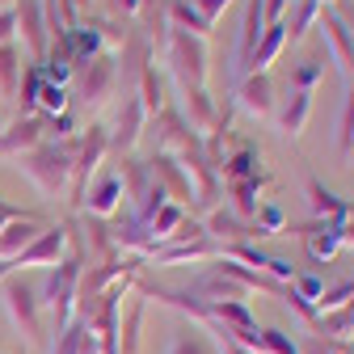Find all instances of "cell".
Segmentation results:
<instances>
[{
	"label": "cell",
	"mask_w": 354,
	"mask_h": 354,
	"mask_svg": "<svg viewBox=\"0 0 354 354\" xmlns=\"http://www.w3.org/2000/svg\"><path fill=\"white\" fill-rule=\"evenodd\" d=\"M224 354H257V350H249V346H241V342H232V337L224 333Z\"/></svg>",
	"instance_id": "obj_39"
},
{
	"label": "cell",
	"mask_w": 354,
	"mask_h": 354,
	"mask_svg": "<svg viewBox=\"0 0 354 354\" xmlns=\"http://www.w3.org/2000/svg\"><path fill=\"white\" fill-rule=\"evenodd\" d=\"M165 59H169V68H173L182 88H203V80H207V38H194L186 30H169Z\"/></svg>",
	"instance_id": "obj_2"
},
{
	"label": "cell",
	"mask_w": 354,
	"mask_h": 354,
	"mask_svg": "<svg viewBox=\"0 0 354 354\" xmlns=\"http://www.w3.org/2000/svg\"><path fill=\"white\" fill-rule=\"evenodd\" d=\"M21 30H26V42L34 47V55L47 51V9H42V0H21Z\"/></svg>",
	"instance_id": "obj_17"
},
{
	"label": "cell",
	"mask_w": 354,
	"mask_h": 354,
	"mask_svg": "<svg viewBox=\"0 0 354 354\" xmlns=\"http://www.w3.org/2000/svg\"><path fill=\"white\" fill-rule=\"evenodd\" d=\"M118 198H122V182L118 177H106V182L88 194V207H93V215H110L118 207Z\"/></svg>",
	"instance_id": "obj_26"
},
{
	"label": "cell",
	"mask_w": 354,
	"mask_h": 354,
	"mask_svg": "<svg viewBox=\"0 0 354 354\" xmlns=\"http://www.w3.org/2000/svg\"><path fill=\"white\" fill-rule=\"evenodd\" d=\"M228 190H232V198H236V215L245 219V215H253V211H257V190H261V177H249V182H232Z\"/></svg>",
	"instance_id": "obj_27"
},
{
	"label": "cell",
	"mask_w": 354,
	"mask_h": 354,
	"mask_svg": "<svg viewBox=\"0 0 354 354\" xmlns=\"http://www.w3.org/2000/svg\"><path fill=\"white\" fill-rule=\"evenodd\" d=\"M148 169H152V177H156V186L177 198V207H182V203H194V182H190V173L177 165L169 152H156V156L148 160Z\"/></svg>",
	"instance_id": "obj_9"
},
{
	"label": "cell",
	"mask_w": 354,
	"mask_h": 354,
	"mask_svg": "<svg viewBox=\"0 0 354 354\" xmlns=\"http://www.w3.org/2000/svg\"><path fill=\"white\" fill-rule=\"evenodd\" d=\"M76 291H80V253L64 257L55 270L47 274V283H42V299L38 304L51 313V325L59 333L72 325V299H76Z\"/></svg>",
	"instance_id": "obj_1"
},
{
	"label": "cell",
	"mask_w": 354,
	"mask_h": 354,
	"mask_svg": "<svg viewBox=\"0 0 354 354\" xmlns=\"http://www.w3.org/2000/svg\"><path fill=\"white\" fill-rule=\"evenodd\" d=\"M337 354H354V342H337Z\"/></svg>",
	"instance_id": "obj_41"
},
{
	"label": "cell",
	"mask_w": 354,
	"mask_h": 354,
	"mask_svg": "<svg viewBox=\"0 0 354 354\" xmlns=\"http://www.w3.org/2000/svg\"><path fill=\"white\" fill-rule=\"evenodd\" d=\"M5 308H9L13 325H17L30 342H38V337H42V304H38L34 287H26L21 279H13V283L5 287Z\"/></svg>",
	"instance_id": "obj_5"
},
{
	"label": "cell",
	"mask_w": 354,
	"mask_h": 354,
	"mask_svg": "<svg viewBox=\"0 0 354 354\" xmlns=\"http://www.w3.org/2000/svg\"><path fill=\"white\" fill-rule=\"evenodd\" d=\"M21 169H26L30 182H38L42 194H55V190H64V182L72 177V148L68 144H42V148H34L21 160Z\"/></svg>",
	"instance_id": "obj_3"
},
{
	"label": "cell",
	"mask_w": 354,
	"mask_h": 354,
	"mask_svg": "<svg viewBox=\"0 0 354 354\" xmlns=\"http://www.w3.org/2000/svg\"><path fill=\"white\" fill-rule=\"evenodd\" d=\"M308 194H313V211H317V215L325 219L329 228H342L346 219H350V211H354V207H350L346 198H337L333 190H325V186L317 182V177H313V182H308Z\"/></svg>",
	"instance_id": "obj_14"
},
{
	"label": "cell",
	"mask_w": 354,
	"mask_h": 354,
	"mask_svg": "<svg viewBox=\"0 0 354 354\" xmlns=\"http://www.w3.org/2000/svg\"><path fill=\"white\" fill-rule=\"evenodd\" d=\"M321 34H325V47H329V59L337 64V72H342V80H346V88L354 84V30L346 26V17L337 13V9H329V5H321Z\"/></svg>",
	"instance_id": "obj_4"
},
{
	"label": "cell",
	"mask_w": 354,
	"mask_h": 354,
	"mask_svg": "<svg viewBox=\"0 0 354 354\" xmlns=\"http://www.w3.org/2000/svg\"><path fill=\"white\" fill-rule=\"evenodd\" d=\"M136 342H140V308H131V317H127V337H122V350H118V354H136Z\"/></svg>",
	"instance_id": "obj_35"
},
{
	"label": "cell",
	"mask_w": 354,
	"mask_h": 354,
	"mask_svg": "<svg viewBox=\"0 0 354 354\" xmlns=\"http://www.w3.org/2000/svg\"><path fill=\"white\" fill-rule=\"evenodd\" d=\"M224 177H228V186L232 182H249V177H257V148L253 144H241L236 156H224Z\"/></svg>",
	"instance_id": "obj_23"
},
{
	"label": "cell",
	"mask_w": 354,
	"mask_h": 354,
	"mask_svg": "<svg viewBox=\"0 0 354 354\" xmlns=\"http://www.w3.org/2000/svg\"><path fill=\"white\" fill-rule=\"evenodd\" d=\"M257 350H270V354H299V346L291 337H283V329H261Z\"/></svg>",
	"instance_id": "obj_29"
},
{
	"label": "cell",
	"mask_w": 354,
	"mask_h": 354,
	"mask_svg": "<svg viewBox=\"0 0 354 354\" xmlns=\"http://www.w3.org/2000/svg\"><path fill=\"white\" fill-rule=\"evenodd\" d=\"M169 354H215V350H211V342L198 337V333H177V342H173Z\"/></svg>",
	"instance_id": "obj_31"
},
{
	"label": "cell",
	"mask_w": 354,
	"mask_h": 354,
	"mask_svg": "<svg viewBox=\"0 0 354 354\" xmlns=\"http://www.w3.org/2000/svg\"><path fill=\"white\" fill-rule=\"evenodd\" d=\"M106 148H110L106 127H88V136L80 140V156L72 160V207H84V182L97 169V160L106 156Z\"/></svg>",
	"instance_id": "obj_6"
},
{
	"label": "cell",
	"mask_w": 354,
	"mask_h": 354,
	"mask_svg": "<svg viewBox=\"0 0 354 354\" xmlns=\"http://www.w3.org/2000/svg\"><path fill=\"white\" fill-rule=\"evenodd\" d=\"M165 17H169V26L173 30H186V34H194V38H207L211 34V26L198 17V9H194V0H169L165 5Z\"/></svg>",
	"instance_id": "obj_19"
},
{
	"label": "cell",
	"mask_w": 354,
	"mask_h": 354,
	"mask_svg": "<svg viewBox=\"0 0 354 354\" xmlns=\"http://www.w3.org/2000/svg\"><path fill=\"white\" fill-rule=\"evenodd\" d=\"M291 287H295L304 299H321V295H325V283H321V279H313V274H295V279H291Z\"/></svg>",
	"instance_id": "obj_34"
},
{
	"label": "cell",
	"mask_w": 354,
	"mask_h": 354,
	"mask_svg": "<svg viewBox=\"0 0 354 354\" xmlns=\"http://www.w3.org/2000/svg\"><path fill=\"white\" fill-rule=\"evenodd\" d=\"M76 72H80L84 102H88V106H102L106 93H110V84H114V76H118V64H114L110 55H93V59L76 64Z\"/></svg>",
	"instance_id": "obj_10"
},
{
	"label": "cell",
	"mask_w": 354,
	"mask_h": 354,
	"mask_svg": "<svg viewBox=\"0 0 354 354\" xmlns=\"http://www.w3.org/2000/svg\"><path fill=\"white\" fill-rule=\"evenodd\" d=\"M42 228L34 224V219H13V224H5V232H0V261H13Z\"/></svg>",
	"instance_id": "obj_20"
},
{
	"label": "cell",
	"mask_w": 354,
	"mask_h": 354,
	"mask_svg": "<svg viewBox=\"0 0 354 354\" xmlns=\"http://www.w3.org/2000/svg\"><path fill=\"white\" fill-rule=\"evenodd\" d=\"M42 118H17L9 127V136H0V156H13V152H34L42 144Z\"/></svg>",
	"instance_id": "obj_13"
},
{
	"label": "cell",
	"mask_w": 354,
	"mask_h": 354,
	"mask_svg": "<svg viewBox=\"0 0 354 354\" xmlns=\"http://www.w3.org/2000/svg\"><path fill=\"white\" fill-rule=\"evenodd\" d=\"M0 232H5V215H0Z\"/></svg>",
	"instance_id": "obj_42"
},
{
	"label": "cell",
	"mask_w": 354,
	"mask_h": 354,
	"mask_svg": "<svg viewBox=\"0 0 354 354\" xmlns=\"http://www.w3.org/2000/svg\"><path fill=\"white\" fill-rule=\"evenodd\" d=\"M186 93V122H190V131L198 136V131H215L219 127V114H215V106H211V97H207V88H182Z\"/></svg>",
	"instance_id": "obj_15"
},
{
	"label": "cell",
	"mask_w": 354,
	"mask_h": 354,
	"mask_svg": "<svg viewBox=\"0 0 354 354\" xmlns=\"http://www.w3.org/2000/svg\"><path fill=\"white\" fill-rule=\"evenodd\" d=\"M342 245H354V224H342Z\"/></svg>",
	"instance_id": "obj_40"
},
{
	"label": "cell",
	"mask_w": 354,
	"mask_h": 354,
	"mask_svg": "<svg viewBox=\"0 0 354 354\" xmlns=\"http://www.w3.org/2000/svg\"><path fill=\"white\" fill-rule=\"evenodd\" d=\"M287 5H291V0H261V17H266V26H279L283 13H287Z\"/></svg>",
	"instance_id": "obj_37"
},
{
	"label": "cell",
	"mask_w": 354,
	"mask_h": 354,
	"mask_svg": "<svg viewBox=\"0 0 354 354\" xmlns=\"http://www.w3.org/2000/svg\"><path fill=\"white\" fill-rule=\"evenodd\" d=\"M13 26H17V13L9 9V13H0V47H5V42L13 38Z\"/></svg>",
	"instance_id": "obj_38"
},
{
	"label": "cell",
	"mask_w": 354,
	"mask_h": 354,
	"mask_svg": "<svg viewBox=\"0 0 354 354\" xmlns=\"http://www.w3.org/2000/svg\"><path fill=\"white\" fill-rule=\"evenodd\" d=\"M283 42H287V21H279V26H266V38L257 42V51L249 55L245 72H266V68L274 64V55L283 51Z\"/></svg>",
	"instance_id": "obj_18"
},
{
	"label": "cell",
	"mask_w": 354,
	"mask_h": 354,
	"mask_svg": "<svg viewBox=\"0 0 354 354\" xmlns=\"http://www.w3.org/2000/svg\"><path fill=\"white\" fill-rule=\"evenodd\" d=\"M122 194L131 198V207H140V198L152 190V169L148 165H140V160H122Z\"/></svg>",
	"instance_id": "obj_22"
},
{
	"label": "cell",
	"mask_w": 354,
	"mask_h": 354,
	"mask_svg": "<svg viewBox=\"0 0 354 354\" xmlns=\"http://www.w3.org/2000/svg\"><path fill=\"white\" fill-rule=\"evenodd\" d=\"M17 84H21L17 47H13V42H5V47H0V102H5V97H13V93H17Z\"/></svg>",
	"instance_id": "obj_24"
},
{
	"label": "cell",
	"mask_w": 354,
	"mask_h": 354,
	"mask_svg": "<svg viewBox=\"0 0 354 354\" xmlns=\"http://www.w3.org/2000/svg\"><path fill=\"white\" fill-rule=\"evenodd\" d=\"M144 122H148V114H144L140 97H127V102H122V114H118V127H114V136H110V144L122 148V152H131V148L140 144Z\"/></svg>",
	"instance_id": "obj_12"
},
{
	"label": "cell",
	"mask_w": 354,
	"mask_h": 354,
	"mask_svg": "<svg viewBox=\"0 0 354 354\" xmlns=\"http://www.w3.org/2000/svg\"><path fill=\"white\" fill-rule=\"evenodd\" d=\"M236 106L249 114V118H270L274 114V80L266 72H249L236 88Z\"/></svg>",
	"instance_id": "obj_8"
},
{
	"label": "cell",
	"mask_w": 354,
	"mask_h": 354,
	"mask_svg": "<svg viewBox=\"0 0 354 354\" xmlns=\"http://www.w3.org/2000/svg\"><path fill=\"white\" fill-rule=\"evenodd\" d=\"M342 152H354V84L346 88V106H342Z\"/></svg>",
	"instance_id": "obj_30"
},
{
	"label": "cell",
	"mask_w": 354,
	"mask_h": 354,
	"mask_svg": "<svg viewBox=\"0 0 354 354\" xmlns=\"http://www.w3.org/2000/svg\"><path fill=\"white\" fill-rule=\"evenodd\" d=\"M68 245V228H42L17 257H13V270H26V266H59Z\"/></svg>",
	"instance_id": "obj_7"
},
{
	"label": "cell",
	"mask_w": 354,
	"mask_h": 354,
	"mask_svg": "<svg viewBox=\"0 0 354 354\" xmlns=\"http://www.w3.org/2000/svg\"><path fill=\"white\" fill-rule=\"evenodd\" d=\"M211 257H219V245H215L207 232L194 236V241H173V245H165V249L152 253L156 266H173V261H211Z\"/></svg>",
	"instance_id": "obj_11"
},
{
	"label": "cell",
	"mask_w": 354,
	"mask_h": 354,
	"mask_svg": "<svg viewBox=\"0 0 354 354\" xmlns=\"http://www.w3.org/2000/svg\"><path fill=\"white\" fill-rule=\"evenodd\" d=\"M321 72H325V68H321L317 59H308V64H299V68L291 72V84H295V88H304V93H313V84L321 80Z\"/></svg>",
	"instance_id": "obj_32"
},
{
	"label": "cell",
	"mask_w": 354,
	"mask_h": 354,
	"mask_svg": "<svg viewBox=\"0 0 354 354\" xmlns=\"http://www.w3.org/2000/svg\"><path fill=\"white\" fill-rule=\"evenodd\" d=\"M182 219H186V211H182V207H177V203H165V207L148 219V228H152V236H156V241H165V236L173 241V232L182 228Z\"/></svg>",
	"instance_id": "obj_25"
},
{
	"label": "cell",
	"mask_w": 354,
	"mask_h": 354,
	"mask_svg": "<svg viewBox=\"0 0 354 354\" xmlns=\"http://www.w3.org/2000/svg\"><path fill=\"white\" fill-rule=\"evenodd\" d=\"M228 5H232V0H194V9H198V17H203L207 26H215V17L224 13Z\"/></svg>",
	"instance_id": "obj_36"
},
{
	"label": "cell",
	"mask_w": 354,
	"mask_h": 354,
	"mask_svg": "<svg viewBox=\"0 0 354 354\" xmlns=\"http://www.w3.org/2000/svg\"><path fill=\"white\" fill-rule=\"evenodd\" d=\"M38 93H42V68H30L26 72V84H21V106L26 110H38Z\"/></svg>",
	"instance_id": "obj_33"
},
{
	"label": "cell",
	"mask_w": 354,
	"mask_h": 354,
	"mask_svg": "<svg viewBox=\"0 0 354 354\" xmlns=\"http://www.w3.org/2000/svg\"><path fill=\"white\" fill-rule=\"evenodd\" d=\"M308 114H313V93L295 88L291 102H287V106H283V114H279V127H283V136H287V140H299V131H304Z\"/></svg>",
	"instance_id": "obj_21"
},
{
	"label": "cell",
	"mask_w": 354,
	"mask_h": 354,
	"mask_svg": "<svg viewBox=\"0 0 354 354\" xmlns=\"http://www.w3.org/2000/svg\"><path fill=\"white\" fill-rule=\"evenodd\" d=\"M266 38V17H261V0H249L245 5V17H241V47H236V55H241V68L249 64V55L257 51V42Z\"/></svg>",
	"instance_id": "obj_16"
},
{
	"label": "cell",
	"mask_w": 354,
	"mask_h": 354,
	"mask_svg": "<svg viewBox=\"0 0 354 354\" xmlns=\"http://www.w3.org/2000/svg\"><path fill=\"white\" fill-rule=\"evenodd\" d=\"M321 5H325V0H321Z\"/></svg>",
	"instance_id": "obj_43"
},
{
	"label": "cell",
	"mask_w": 354,
	"mask_h": 354,
	"mask_svg": "<svg viewBox=\"0 0 354 354\" xmlns=\"http://www.w3.org/2000/svg\"><path fill=\"white\" fill-rule=\"evenodd\" d=\"M317 17H321V0H299V13L291 17V26H287V38H291V42H299V38H304V30L313 26Z\"/></svg>",
	"instance_id": "obj_28"
}]
</instances>
